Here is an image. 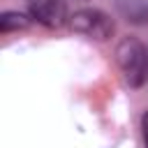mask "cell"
Masks as SVG:
<instances>
[{
  "mask_svg": "<svg viewBox=\"0 0 148 148\" xmlns=\"http://www.w3.org/2000/svg\"><path fill=\"white\" fill-rule=\"evenodd\" d=\"M141 134H143V146L148 148V111L141 116Z\"/></svg>",
  "mask_w": 148,
  "mask_h": 148,
  "instance_id": "5b68a950",
  "label": "cell"
},
{
  "mask_svg": "<svg viewBox=\"0 0 148 148\" xmlns=\"http://www.w3.org/2000/svg\"><path fill=\"white\" fill-rule=\"evenodd\" d=\"M30 18L28 14H21V12H5L0 16V30L2 32H14V30H25L30 25Z\"/></svg>",
  "mask_w": 148,
  "mask_h": 148,
  "instance_id": "277c9868",
  "label": "cell"
},
{
  "mask_svg": "<svg viewBox=\"0 0 148 148\" xmlns=\"http://www.w3.org/2000/svg\"><path fill=\"white\" fill-rule=\"evenodd\" d=\"M69 25L74 32L79 35H86L90 39H97V42H106L111 35H113V21L109 18V14H104L102 9H92V7H86V9H79L69 16Z\"/></svg>",
  "mask_w": 148,
  "mask_h": 148,
  "instance_id": "7a4b0ae2",
  "label": "cell"
},
{
  "mask_svg": "<svg viewBox=\"0 0 148 148\" xmlns=\"http://www.w3.org/2000/svg\"><path fill=\"white\" fill-rule=\"evenodd\" d=\"M30 16L46 28H62L69 23V14L62 0H30Z\"/></svg>",
  "mask_w": 148,
  "mask_h": 148,
  "instance_id": "3957f363",
  "label": "cell"
},
{
  "mask_svg": "<svg viewBox=\"0 0 148 148\" xmlns=\"http://www.w3.org/2000/svg\"><path fill=\"white\" fill-rule=\"evenodd\" d=\"M116 60L123 72V79L127 86L139 88L148 79V49L141 44L136 37H125L120 39L116 49Z\"/></svg>",
  "mask_w": 148,
  "mask_h": 148,
  "instance_id": "6da1fadb",
  "label": "cell"
}]
</instances>
